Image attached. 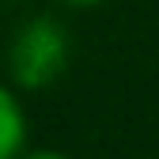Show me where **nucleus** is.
<instances>
[{"label":"nucleus","instance_id":"nucleus-1","mask_svg":"<svg viewBox=\"0 0 159 159\" xmlns=\"http://www.w3.org/2000/svg\"><path fill=\"white\" fill-rule=\"evenodd\" d=\"M72 57V38L68 30L49 15H34L15 30L8 46V76L23 91H42L61 80Z\"/></svg>","mask_w":159,"mask_h":159},{"label":"nucleus","instance_id":"nucleus-2","mask_svg":"<svg viewBox=\"0 0 159 159\" xmlns=\"http://www.w3.org/2000/svg\"><path fill=\"white\" fill-rule=\"evenodd\" d=\"M27 144V114L11 87L0 84V159H19Z\"/></svg>","mask_w":159,"mask_h":159},{"label":"nucleus","instance_id":"nucleus-3","mask_svg":"<svg viewBox=\"0 0 159 159\" xmlns=\"http://www.w3.org/2000/svg\"><path fill=\"white\" fill-rule=\"evenodd\" d=\"M19 159H68L65 152H49V148H38V152H23Z\"/></svg>","mask_w":159,"mask_h":159},{"label":"nucleus","instance_id":"nucleus-4","mask_svg":"<svg viewBox=\"0 0 159 159\" xmlns=\"http://www.w3.org/2000/svg\"><path fill=\"white\" fill-rule=\"evenodd\" d=\"M61 4H68V8H95V4H102V0H61Z\"/></svg>","mask_w":159,"mask_h":159}]
</instances>
